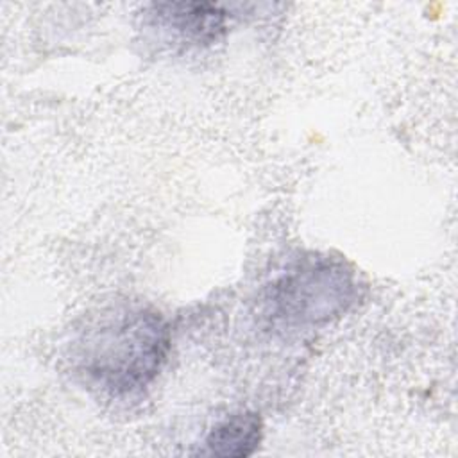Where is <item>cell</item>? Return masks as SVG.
<instances>
[{"label":"cell","mask_w":458,"mask_h":458,"mask_svg":"<svg viewBox=\"0 0 458 458\" xmlns=\"http://www.w3.org/2000/svg\"><path fill=\"white\" fill-rule=\"evenodd\" d=\"M170 351V327L159 311L120 304L100 311L77 342V365L93 386L131 395L148 386Z\"/></svg>","instance_id":"6da1fadb"},{"label":"cell","mask_w":458,"mask_h":458,"mask_svg":"<svg viewBox=\"0 0 458 458\" xmlns=\"http://www.w3.org/2000/svg\"><path fill=\"white\" fill-rule=\"evenodd\" d=\"M351 272L327 258H308L277 277L265 297L267 313L284 326L327 322L351 304Z\"/></svg>","instance_id":"7a4b0ae2"},{"label":"cell","mask_w":458,"mask_h":458,"mask_svg":"<svg viewBox=\"0 0 458 458\" xmlns=\"http://www.w3.org/2000/svg\"><path fill=\"white\" fill-rule=\"evenodd\" d=\"M145 14L152 29L182 45H211L227 30V11L208 2L150 4Z\"/></svg>","instance_id":"3957f363"},{"label":"cell","mask_w":458,"mask_h":458,"mask_svg":"<svg viewBox=\"0 0 458 458\" xmlns=\"http://www.w3.org/2000/svg\"><path fill=\"white\" fill-rule=\"evenodd\" d=\"M263 438V422L254 411H238L218 422L206 437L208 453L224 458L250 456Z\"/></svg>","instance_id":"277c9868"}]
</instances>
